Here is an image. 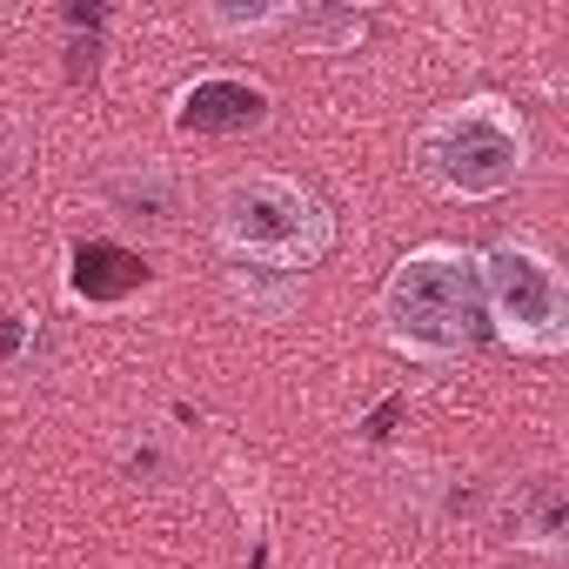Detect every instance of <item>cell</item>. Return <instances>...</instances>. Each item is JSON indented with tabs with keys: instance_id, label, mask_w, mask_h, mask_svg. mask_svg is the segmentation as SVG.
<instances>
[{
	"instance_id": "cell-1",
	"label": "cell",
	"mask_w": 569,
	"mask_h": 569,
	"mask_svg": "<svg viewBox=\"0 0 569 569\" xmlns=\"http://www.w3.org/2000/svg\"><path fill=\"white\" fill-rule=\"evenodd\" d=\"M382 342L422 369H449L476 349L482 336V281H476V248L456 241H416L376 296Z\"/></svg>"
},
{
	"instance_id": "cell-2",
	"label": "cell",
	"mask_w": 569,
	"mask_h": 569,
	"mask_svg": "<svg viewBox=\"0 0 569 569\" xmlns=\"http://www.w3.org/2000/svg\"><path fill=\"white\" fill-rule=\"evenodd\" d=\"M208 228H214L228 261L261 268V274H309L336 248L329 201L309 181L274 174V168H248V174L221 181L214 208H208Z\"/></svg>"
},
{
	"instance_id": "cell-3",
	"label": "cell",
	"mask_w": 569,
	"mask_h": 569,
	"mask_svg": "<svg viewBox=\"0 0 569 569\" xmlns=\"http://www.w3.org/2000/svg\"><path fill=\"white\" fill-rule=\"evenodd\" d=\"M409 161H416L422 188L442 194V201H469V208L476 201H502L529 174V121L502 94L449 101V108H436L416 128Z\"/></svg>"
},
{
	"instance_id": "cell-4",
	"label": "cell",
	"mask_w": 569,
	"mask_h": 569,
	"mask_svg": "<svg viewBox=\"0 0 569 569\" xmlns=\"http://www.w3.org/2000/svg\"><path fill=\"white\" fill-rule=\"evenodd\" d=\"M476 281H482V322L496 329L502 349H516L529 362L569 356V281L542 241H529V234L489 241L476 254Z\"/></svg>"
},
{
	"instance_id": "cell-5",
	"label": "cell",
	"mask_w": 569,
	"mask_h": 569,
	"mask_svg": "<svg viewBox=\"0 0 569 569\" xmlns=\"http://www.w3.org/2000/svg\"><path fill=\"white\" fill-rule=\"evenodd\" d=\"M261 114H268V88L248 74H208V81L181 88V101H174L181 134H234V128H254Z\"/></svg>"
},
{
	"instance_id": "cell-6",
	"label": "cell",
	"mask_w": 569,
	"mask_h": 569,
	"mask_svg": "<svg viewBox=\"0 0 569 569\" xmlns=\"http://www.w3.org/2000/svg\"><path fill=\"white\" fill-rule=\"evenodd\" d=\"M509 542L516 549H536V556H562V536H569V502L556 482H516L509 496Z\"/></svg>"
},
{
	"instance_id": "cell-7",
	"label": "cell",
	"mask_w": 569,
	"mask_h": 569,
	"mask_svg": "<svg viewBox=\"0 0 569 569\" xmlns=\"http://www.w3.org/2000/svg\"><path fill=\"white\" fill-rule=\"evenodd\" d=\"M289 14H296L289 0H248V8H241V0H214V8H201L194 21L208 34H221V41H254V34H281Z\"/></svg>"
},
{
	"instance_id": "cell-8",
	"label": "cell",
	"mask_w": 569,
	"mask_h": 569,
	"mask_svg": "<svg viewBox=\"0 0 569 569\" xmlns=\"http://www.w3.org/2000/svg\"><path fill=\"white\" fill-rule=\"evenodd\" d=\"M289 34H302V48H316V54H336V48H356L369 34V21L349 8H296Z\"/></svg>"
}]
</instances>
